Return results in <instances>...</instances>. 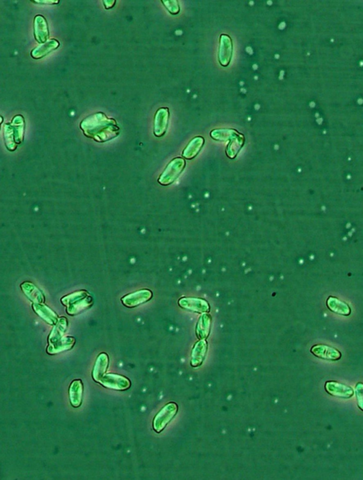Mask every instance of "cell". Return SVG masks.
<instances>
[{
    "instance_id": "cell-1",
    "label": "cell",
    "mask_w": 363,
    "mask_h": 480,
    "mask_svg": "<svg viewBox=\"0 0 363 480\" xmlns=\"http://www.w3.org/2000/svg\"><path fill=\"white\" fill-rule=\"evenodd\" d=\"M80 127L85 136L99 143L114 139L120 134V128L117 121L113 118H108L103 112L88 116L82 120Z\"/></svg>"
},
{
    "instance_id": "cell-2",
    "label": "cell",
    "mask_w": 363,
    "mask_h": 480,
    "mask_svg": "<svg viewBox=\"0 0 363 480\" xmlns=\"http://www.w3.org/2000/svg\"><path fill=\"white\" fill-rule=\"evenodd\" d=\"M185 167V161L183 159L175 158L169 163L166 170L159 178V183L164 185H169L178 177Z\"/></svg>"
},
{
    "instance_id": "cell-3",
    "label": "cell",
    "mask_w": 363,
    "mask_h": 480,
    "mask_svg": "<svg viewBox=\"0 0 363 480\" xmlns=\"http://www.w3.org/2000/svg\"><path fill=\"white\" fill-rule=\"evenodd\" d=\"M99 383L108 389L123 391L129 389L132 385L130 380L126 377L117 374H105Z\"/></svg>"
},
{
    "instance_id": "cell-4",
    "label": "cell",
    "mask_w": 363,
    "mask_h": 480,
    "mask_svg": "<svg viewBox=\"0 0 363 480\" xmlns=\"http://www.w3.org/2000/svg\"><path fill=\"white\" fill-rule=\"evenodd\" d=\"M233 54V43L229 35H221L220 51H219V61L222 66L229 65Z\"/></svg>"
},
{
    "instance_id": "cell-5",
    "label": "cell",
    "mask_w": 363,
    "mask_h": 480,
    "mask_svg": "<svg viewBox=\"0 0 363 480\" xmlns=\"http://www.w3.org/2000/svg\"><path fill=\"white\" fill-rule=\"evenodd\" d=\"M34 37L39 44H45L49 38L48 22L42 15H37L34 19Z\"/></svg>"
},
{
    "instance_id": "cell-6",
    "label": "cell",
    "mask_w": 363,
    "mask_h": 480,
    "mask_svg": "<svg viewBox=\"0 0 363 480\" xmlns=\"http://www.w3.org/2000/svg\"><path fill=\"white\" fill-rule=\"evenodd\" d=\"M311 352L316 357L327 361H338L341 358V353L338 350L325 345H316L312 347Z\"/></svg>"
},
{
    "instance_id": "cell-7",
    "label": "cell",
    "mask_w": 363,
    "mask_h": 480,
    "mask_svg": "<svg viewBox=\"0 0 363 480\" xmlns=\"http://www.w3.org/2000/svg\"><path fill=\"white\" fill-rule=\"evenodd\" d=\"M151 297H152V293H151V291L147 290H142L125 296L121 299V301L126 307H134L144 303H147V301L151 299Z\"/></svg>"
},
{
    "instance_id": "cell-8",
    "label": "cell",
    "mask_w": 363,
    "mask_h": 480,
    "mask_svg": "<svg viewBox=\"0 0 363 480\" xmlns=\"http://www.w3.org/2000/svg\"><path fill=\"white\" fill-rule=\"evenodd\" d=\"M169 110L168 108H160L155 114L154 121V134L155 136H164L167 130Z\"/></svg>"
},
{
    "instance_id": "cell-9",
    "label": "cell",
    "mask_w": 363,
    "mask_h": 480,
    "mask_svg": "<svg viewBox=\"0 0 363 480\" xmlns=\"http://www.w3.org/2000/svg\"><path fill=\"white\" fill-rule=\"evenodd\" d=\"M325 388L327 393L333 396L348 399L353 395V390L351 387L338 382H327Z\"/></svg>"
},
{
    "instance_id": "cell-10",
    "label": "cell",
    "mask_w": 363,
    "mask_h": 480,
    "mask_svg": "<svg viewBox=\"0 0 363 480\" xmlns=\"http://www.w3.org/2000/svg\"><path fill=\"white\" fill-rule=\"evenodd\" d=\"M60 46L59 41L56 39H50L47 42L33 48L31 52V57L35 60L41 59L48 55L50 52L57 49Z\"/></svg>"
},
{
    "instance_id": "cell-11",
    "label": "cell",
    "mask_w": 363,
    "mask_h": 480,
    "mask_svg": "<svg viewBox=\"0 0 363 480\" xmlns=\"http://www.w3.org/2000/svg\"><path fill=\"white\" fill-rule=\"evenodd\" d=\"M82 395H83V384L81 380H76L72 381L69 389V396H70V404L75 408L80 406L82 402Z\"/></svg>"
},
{
    "instance_id": "cell-12",
    "label": "cell",
    "mask_w": 363,
    "mask_h": 480,
    "mask_svg": "<svg viewBox=\"0 0 363 480\" xmlns=\"http://www.w3.org/2000/svg\"><path fill=\"white\" fill-rule=\"evenodd\" d=\"M33 309L42 319L50 325H55L59 321L58 315L44 304H33Z\"/></svg>"
},
{
    "instance_id": "cell-13",
    "label": "cell",
    "mask_w": 363,
    "mask_h": 480,
    "mask_svg": "<svg viewBox=\"0 0 363 480\" xmlns=\"http://www.w3.org/2000/svg\"><path fill=\"white\" fill-rule=\"evenodd\" d=\"M67 320L65 317H61L59 318L57 323L54 325L53 329L50 332L49 336H48V346H53L56 343L59 342L60 340L63 339V335L64 334L67 328Z\"/></svg>"
},
{
    "instance_id": "cell-14",
    "label": "cell",
    "mask_w": 363,
    "mask_h": 480,
    "mask_svg": "<svg viewBox=\"0 0 363 480\" xmlns=\"http://www.w3.org/2000/svg\"><path fill=\"white\" fill-rule=\"evenodd\" d=\"M22 291L33 304H44V294L33 283L26 282L21 286Z\"/></svg>"
},
{
    "instance_id": "cell-15",
    "label": "cell",
    "mask_w": 363,
    "mask_h": 480,
    "mask_svg": "<svg viewBox=\"0 0 363 480\" xmlns=\"http://www.w3.org/2000/svg\"><path fill=\"white\" fill-rule=\"evenodd\" d=\"M327 307L331 312L336 313L337 314L343 315V316H349L351 313V307L347 303H344L338 298L329 297L326 301Z\"/></svg>"
},
{
    "instance_id": "cell-16",
    "label": "cell",
    "mask_w": 363,
    "mask_h": 480,
    "mask_svg": "<svg viewBox=\"0 0 363 480\" xmlns=\"http://www.w3.org/2000/svg\"><path fill=\"white\" fill-rule=\"evenodd\" d=\"M108 366V357L104 352L100 354L95 362L93 371V378L95 382H100L104 376Z\"/></svg>"
},
{
    "instance_id": "cell-17",
    "label": "cell",
    "mask_w": 363,
    "mask_h": 480,
    "mask_svg": "<svg viewBox=\"0 0 363 480\" xmlns=\"http://www.w3.org/2000/svg\"><path fill=\"white\" fill-rule=\"evenodd\" d=\"M75 344H76L75 337H64L53 346H48L47 352L50 355H55L61 352L66 351V350H70L74 346Z\"/></svg>"
},
{
    "instance_id": "cell-18",
    "label": "cell",
    "mask_w": 363,
    "mask_h": 480,
    "mask_svg": "<svg viewBox=\"0 0 363 480\" xmlns=\"http://www.w3.org/2000/svg\"><path fill=\"white\" fill-rule=\"evenodd\" d=\"M93 298L90 295H88L87 297L80 299L79 301L67 307L66 312L70 316H74V315L79 314V313L83 312L84 310L89 308L93 305Z\"/></svg>"
},
{
    "instance_id": "cell-19",
    "label": "cell",
    "mask_w": 363,
    "mask_h": 480,
    "mask_svg": "<svg viewBox=\"0 0 363 480\" xmlns=\"http://www.w3.org/2000/svg\"><path fill=\"white\" fill-rule=\"evenodd\" d=\"M204 143H205V140L202 137H196L193 138L183 152V156L187 159L193 158L198 154Z\"/></svg>"
},
{
    "instance_id": "cell-20",
    "label": "cell",
    "mask_w": 363,
    "mask_h": 480,
    "mask_svg": "<svg viewBox=\"0 0 363 480\" xmlns=\"http://www.w3.org/2000/svg\"><path fill=\"white\" fill-rule=\"evenodd\" d=\"M12 123L16 136V142L18 146L24 142V131H25V121L22 115H16L13 118Z\"/></svg>"
},
{
    "instance_id": "cell-21",
    "label": "cell",
    "mask_w": 363,
    "mask_h": 480,
    "mask_svg": "<svg viewBox=\"0 0 363 480\" xmlns=\"http://www.w3.org/2000/svg\"><path fill=\"white\" fill-rule=\"evenodd\" d=\"M4 138L5 146L9 151H14L17 149L18 145L16 144V137L12 123H7L4 126Z\"/></svg>"
},
{
    "instance_id": "cell-22",
    "label": "cell",
    "mask_w": 363,
    "mask_h": 480,
    "mask_svg": "<svg viewBox=\"0 0 363 480\" xmlns=\"http://www.w3.org/2000/svg\"><path fill=\"white\" fill-rule=\"evenodd\" d=\"M171 415V411H170V406H166L162 408L158 413L156 417L155 418L153 422V426L156 432H160L164 429L165 425L169 421V416Z\"/></svg>"
},
{
    "instance_id": "cell-23",
    "label": "cell",
    "mask_w": 363,
    "mask_h": 480,
    "mask_svg": "<svg viewBox=\"0 0 363 480\" xmlns=\"http://www.w3.org/2000/svg\"><path fill=\"white\" fill-rule=\"evenodd\" d=\"M88 295H89V294H88L87 291H85V290H80V291L74 292V293L65 296V297L62 298L61 301L63 305L66 306V307H68V306L72 305V304L76 303V301L87 297Z\"/></svg>"
},
{
    "instance_id": "cell-24",
    "label": "cell",
    "mask_w": 363,
    "mask_h": 480,
    "mask_svg": "<svg viewBox=\"0 0 363 480\" xmlns=\"http://www.w3.org/2000/svg\"><path fill=\"white\" fill-rule=\"evenodd\" d=\"M162 3L172 14H177L179 12L178 2L176 0H162Z\"/></svg>"
},
{
    "instance_id": "cell-25",
    "label": "cell",
    "mask_w": 363,
    "mask_h": 480,
    "mask_svg": "<svg viewBox=\"0 0 363 480\" xmlns=\"http://www.w3.org/2000/svg\"><path fill=\"white\" fill-rule=\"evenodd\" d=\"M355 393H356L357 404H358L359 408L363 411V384L360 382L357 384L355 387Z\"/></svg>"
},
{
    "instance_id": "cell-26",
    "label": "cell",
    "mask_w": 363,
    "mask_h": 480,
    "mask_svg": "<svg viewBox=\"0 0 363 480\" xmlns=\"http://www.w3.org/2000/svg\"><path fill=\"white\" fill-rule=\"evenodd\" d=\"M103 4L106 9H110L115 7L116 0H104Z\"/></svg>"
},
{
    "instance_id": "cell-27",
    "label": "cell",
    "mask_w": 363,
    "mask_h": 480,
    "mask_svg": "<svg viewBox=\"0 0 363 480\" xmlns=\"http://www.w3.org/2000/svg\"><path fill=\"white\" fill-rule=\"evenodd\" d=\"M33 3H39V4H44V5H57L59 3V0H48V1H45V0H35L33 1Z\"/></svg>"
}]
</instances>
